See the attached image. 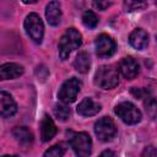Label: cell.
Here are the masks:
<instances>
[{
	"mask_svg": "<svg viewBox=\"0 0 157 157\" xmlns=\"http://www.w3.org/2000/svg\"><path fill=\"white\" fill-rule=\"evenodd\" d=\"M12 135L22 145H29L33 141V134L26 126H16L12 130Z\"/></svg>",
	"mask_w": 157,
	"mask_h": 157,
	"instance_id": "cell-16",
	"label": "cell"
},
{
	"mask_svg": "<svg viewBox=\"0 0 157 157\" xmlns=\"http://www.w3.org/2000/svg\"><path fill=\"white\" fill-rule=\"evenodd\" d=\"M131 93L136 98H146V97H148V91L142 90V88H131Z\"/></svg>",
	"mask_w": 157,
	"mask_h": 157,
	"instance_id": "cell-24",
	"label": "cell"
},
{
	"mask_svg": "<svg viewBox=\"0 0 157 157\" xmlns=\"http://www.w3.org/2000/svg\"><path fill=\"white\" fill-rule=\"evenodd\" d=\"M144 105H145V109H146V113L148 114V117L151 119H155L157 117V101L153 97L148 96L145 98Z\"/></svg>",
	"mask_w": 157,
	"mask_h": 157,
	"instance_id": "cell-19",
	"label": "cell"
},
{
	"mask_svg": "<svg viewBox=\"0 0 157 157\" xmlns=\"http://www.w3.org/2000/svg\"><path fill=\"white\" fill-rule=\"evenodd\" d=\"M0 105H1V115L4 118H10L17 112V104L13 101L12 96L5 91L0 92Z\"/></svg>",
	"mask_w": 157,
	"mask_h": 157,
	"instance_id": "cell-10",
	"label": "cell"
},
{
	"mask_svg": "<svg viewBox=\"0 0 157 157\" xmlns=\"http://www.w3.org/2000/svg\"><path fill=\"white\" fill-rule=\"evenodd\" d=\"M94 132H96V135L98 136V139L101 141L107 142V141H110L115 136L117 126L109 117H103V118H101L96 121Z\"/></svg>",
	"mask_w": 157,
	"mask_h": 157,
	"instance_id": "cell-7",
	"label": "cell"
},
{
	"mask_svg": "<svg viewBox=\"0 0 157 157\" xmlns=\"http://www.w3.org/2000/svg\"><path fill=\"white\" fill-rule=\"evenodd\" d=\"M119 82V74L118 70L113 65H102L94 75V83L96 86L103 90H112Z\"/></svg>",
	"mask_w": 157,
	"mask_h": 157,
	"instance_id": "cell-2",
	"label": "cell"
},
{
	"mask_svg": "<svg viewBox=\"0 0 157 157\" xmlns=\"http://www.w3.org/2000/svg\"><path fill=\"white\" fill-rule=\"evenodd\" d=\"M23 74V67L15 63H7L0 66V78L1 80H12L17 78Z\"/></svg>",
	"mask_w": 157,
	"mask_h": 157,
	"instance_id": "cell-14",
	"label": "cell"
},
{
	"mask_svg": "<svg viewBox=\"0 0 157 157\" xmlns=\"http://www.w3.org/2000/svg\"><path fill=\"white\" fill-rule=\"evenodd\" d=\"M65 150H66V147L63 144H56V145L49 147L44 152L43 157H63V155L65 153Z\"/></svg>",
	"mask_w": 157,
	"mask_h": 157,
	"instance_id": "cell-21",
	"label": "cell"
},
{
	"mask_svg": "<svg viewBox=\"0 0 157 157\" xmlns=\"http://www.w3.org/2000/svg\"><path fill=\"white\" fill-rule=\"evenodd\" d=\"M119 71L121 72V75L128 78V80H132L136 77V75L139 74V64L137 61L131 58V56H126L123 58L120 64H119Z\"/></svg>",
	"mask_w": 157,
	"mask_h": 157,
	"instance_id": "cell-9",
	"label": "cell"
},
{
	"mask_svg": "<svg viewBox=\"0 0 157 157\" xmlns=\"http://www.w3.org/2000/svg\"><path fill=\"white\" fill-rule=\"evenodd\" d=\"M142 157H157V150H156V147H153L152 145L145 147V150L142 152Z\"/></svg>",
	"mask_w": 157,
	"mask_h": 157,
	"instance_id": "cell-23",
	"label": "cell"
},
{
	"mask_svg": "<svg viewBox=\"0 0 157 157\" xmlns=\"http://www.w3.org/2000/svg\"><path fill=\"white\" fill-rule=\"evenodd\" d=\"M129 43L132 48L137 49V50H142L147 47L148 44V34L141 29V28H136L134 29L130 36H129Z\"/></svg>",
	"mask_w": 157,
	"mask_h": 157,
	"instance_id": "cell-12",
	"label": "cell"
},
{
	"mask_svg": "<svg viewBox=\"0 0 157 157\" xmlns=\"http://www.w3.org/2000/svg\"><path fill=\"white\" fill-rule=\"evenodd\" d=\"M70 145L77 157H88L92 152V140L87 132H76L70 139Z\"/></svg>",
	"mask_w": 157,
	"mask_h": 157,
	"instance_id": "cell-5",
	"label": "cell"
},
{
	"mask_svg": "<svg viewBox=\"0 0 157 157\" xmlns=\"http://www.w3.org/2000/svg\"><path fill=\"white\" fill-rule=\"evenodd\" d=\"M2 157H18V156H10V155H5V156H2Z\"/></svg>",
	"mask_w": 157,
	"mask_h": 157,
	"instance_id": "cell-27",
	"label": "cell"
},
{
	"mask_svg": "<svg viewBox=\"0 0 157 157\" xmlns=\"http://www.w3.org/2000/svg\"><path fill=\"white\" fill-rule=\"evenodd\" d=\"M82 22L87 28H94L98 25V17L93 11H85L82 15Z\"/></svg>",
	"mask_w": 157,
	"mask_h": 157,
	"instance_id": "cell-20",
	"label": "cell"
},
{
	"mask_svg": "<svg viewBox=\"0 0 157 157\" xmlns=\"http://www.w3.org/2000/svg\"><path fill=\"white\" fill-rule=\"evenodd\" d=\"M110 5H112V2H108V1H94L93 2V6L97 7L98 10H105Z\"/></svg>",
	"mask_w": 157,
	"mask_h": 157,
	"instance_id": "cell-25",
	"label": "cell"
},
{
	"mask_svg": "<svg viewBox=\"0 0 157 157\" xmlns=\"http://www.w3.org/2000/svg\"><path fill=\"white\" fill-rule=\"evenodd\" d=\"M147 6L144 1H124V9L126 11H135V10H142Z\"/></svg>",
	"mask_w": 157,
	"mask_h": 157,
	"instance_id": "cell-22",
	"label": "cell"
},
{
	"mask_svg": "<svg viewBox=\"0 0 157 157\" xmlns=\"http://www.w3.org/2000/svg\"><path fill=\"white\" fill-rule=\"evenodd\" d=\"M80 88H81L80 80L76 77H71L61 85L58 97L63 103H72V102H75V99L80 92Z\"/></svg>",
	"mask_w": 157,
	"mask_h": 157,
	"instance_id": "cell-6",
	"label": "cell"
},
{
	"mask_svg": "<svg viewBox=\"0 0 157 157\" xmlns=\"http://www.w3.org/2000/svg\"><path fill=\"white\" fill-rule=\"evenodd\" d=\"M70 113H71L70 112V108L67 105L63 104V103H58V104L54 105V115L59 120H61V121L67 120L69 117H70Z\"/></svg>",
	"mask_w": 157,
	"mask_h": 157,
	"instance_id": "cell-18",
	"label": "cell"
},
{
	"mask_svg": "<svg viewBox=\"0 0 157 157\" xmlns=\"http://www.w3.org/2000/svg\"><path fill=\"white\" fill-rule=\"evenodd\" d=\"M25 29L26 33L28 34V37L37 44H39L42 42L43 34H44V26L43 22L40 20V17L32 12L29 15H27L26 20H25Z\"/></svg>",
	"mask_w": 157,
	"mask_h": 157,
	"instance_id": "cell-4",
	"label": "cell"
},
{
	"mask_svg": "<svg viewBox=\"0 0 157 157\" xmlns=\"http://www.w3.org/2000/svg\"><path fill=\"white\" fill-rule=\"evenodd\" d=\"M74 67L76 71H78L80 74H86L90 67H91V59L90 55L86 52H81L77 54L75 61H74Z\"/></svg>",
	"mask_w": 157,
	"mask_h": 157,
	"instance_id": "cell-17",
	"label": "cell"
},
{
	"mask_svg": "<svg viewBox=\"0 0 157 157\" xmlns=\"http://www.w3.org/2000/svg\"><path fill=\"white\" fill-rule=\"evenodd\" d=\"M96 45V53L99 58H108L112 56L115 52V42L114 39L108 34H101L96 38L94 42Z\"/></svg>",
	"mask_w": 157,
	"mask_h": 157,
	"instance_id": "cell-8",
	"label": "cell"
},
{
	"mask_svg": "<svg viewBox=\"0 0 157 157\" xmlns=\"http://www.w3.org/2000/svg\"><path fill=\"white\" fill-rule=\"evenodd\" d=\"M45 17L50 26H58L61 21V7L59 1H50L45 7Z\"/></svg>",
	"mask_w": 157,
	"mask_h": 157,
	"instance_id": "cell-13",
	"label": "cell"
},
{
	"mask_svg": "<svg viewBox=\"0 0 157 157\" xmlns=\"http://www.w3.org/2000/svg\"><path fill=\"white\" fill-rule=\"evenodd\" d=\"M98 157H117V155H115L113 151H110V150H105V151H103Z\"/></svg>",
	"mask_w": 157,
	"mask_h": 157,
	"instance_id": "cell-26",
	"label": "cell"
},
{
	"mask_svg": "<svg viewBox=\"0 0 157 157\" xmlns=\"http://www.w3.org/2000/svg\"><path fill=\"white\" fill-rule=\"evenodd\" d=\"M114 113L129 125L137 124L141 120V112L131 102H121L114 108Z\"/></svg>",
	"mask_w": 157,
	"mask_h": 157,
	"instance_id": "cell-3",
	"label": "cell"
},
{
	"mask_svg": "<svg viewBox=\"0 0 157 157\" xmlns=\"http://www.w3.org/2000/svg\"><path fill=\"white\" fill-rule=\"evenodd\" d=\"M76 110L82 117H92V115H96L101 110V104L88 97V98H83L78 103Z\"/></svg>",
	"mask_w": 157,
	"mask_h": 157,
	"instance_id": "cell-11",
	"label": "cell"
},
{
	"mask_svg": "<svg viewBox=\"0 0 157 157\" xmlns=\"http://www.w3.org/2000/svg\"><path fill=\"white\" fill-rule=\"evenodd\" d=\"M56 134V126L53 119L49 115H44L40 121V139L42 141L47 142L52 140Z\"/></svg>",
	"mask_w": 157,
	"mask_h": 157,
	"instance_id": "cell-15",
	"label": "cell"
},
{
	"mask_svg": "<svg viewBox=\"0 0 157 157\" xmlns=\"http://www.w3.org/2000/svg\"><path fill=\"white\" fill-rule=\"evenodd\" d=\"M82 43L80 32L75 28H67L59 40V56L61 60H66L72 50L77 49Z\"/></svg>",
	"mask_w": 157,
	"mask_h": 157,
	"instance_id": "cell-1",
	"label": "cell"
}]
</instances>
